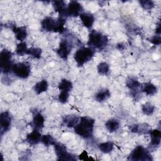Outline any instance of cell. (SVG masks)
<instances>
[{
  "label": "cell",
  "instance_id": "obj_1",
  "mask_svg": "<svg viewBox=\"0 0 161 161\" xmlns=\"http://www.w3.org/2000/svg\"><path fill=\"white\" fill-rule=\"evenodd\" d=\"M65 23V18L62 17H58V18H53L52 17L47 16L43 19L41 22L42 30L50 32L58 33L62 34L65 31V28L64 26Z\"/></svg>",
  "mask_w": 161,
  "mask_h": 161
},
{
  "label": "cell",
  "instance_id": "obj_2",
  "mask_svg": "<svg viewBox=\"0 0 161 161\" xmlns=\"http://www.w3.org/2000/svg\"><path fill=\"white\" fill-rule=\"evenodd\" d=\"M95 121L91 117L82 116L79 122L74 126V131L84 139H88L92 136Z\"/></svg>",
  "mask_w": 161,
  "mask_h": 161
},
{
  "label": "cell",
  "instance_id": "obj_3",
  "mask_svg": "<svg viewBox=\"0 0 161 161\" xmlns=\"http://www.w3.org/2000/svg\"><path fill=\"white\" fill-rule=\"evenodd\" d=\"M108 43V38L106 35L101 31L93 30L89 34L87 45L94 50H103L106 47Z\"/></svg>",
  "mask_w": 161,
  "mask_h": 161
},
{
  "label": "cell",
  "instance_id": "obj_4",
  "mask_svg": "<svg viewBox=\"0 0 161 161\" xmlns=\"http://www.w3.org/2000/svg\"><path fill=\"white\" fill-rule=\"evenodd\" d=\"M95 50L91 47H81L75 52L74 58L78 67H82L94 57Z\"/></svg>",
  "mask_w": 161,
  "mask_h": 161
},
{
  "label": "cell",
  "instance_id": "obj_5",
  "mask_svg": "<svg viewBox=\"0 0 161 161\" xmlns=\"http://www.w3.org/2000/svg\"><path fill=\"white\" fill-rule=\"evenodd\" d=\"M132 161H152V156L150 151L142 145L136 146L130 153L128 158Z\"/></svg>",
  "mask_w": 161,
  "mask_h": 161
},
{
  "label": "cell",
  "instance_id": "obj_6",
  "mask_svg": "<svg viewBox=\"0 0 161 161\" xmlns=\"http://www.w3.org/2000/svg\"><path fill=\"white\" fill-rule=\"evenodd\" d=\"M12 53L8 49H3L0 53V68L2 73L8 74L11 70L13 64L11 60Z\"/></svg>",
  "mask_w": 161,
  "mask_h": 161
},
{
  "label": "cell",
  "instance_id": "obj_7",
  "mask_svg": "<svg viewBox=\"0 0 161 161\" xmlns=\"http://www.w3.org/2000/svg\"><path fill=\"white\" fill-rule=\"evenodd\" d=\"M11 71L15 76L20 79H26L30 74L31 67L26 62H18L13 64Z\"/></svg>",
  "mask_w": 161,
  "mask_h": 161
},
{
  "label": "cell",
  "instance_id": "obj_8",
  "mask_svg": "<svg viewBox=\"0 0 161 161\" xmlns=\"http://www.w3.org/2000/svg\"><path fill=\"white\" fill-rule=\"evenodd\" d=\"M55 152L57 157L58 160H76L77 158L74 155L68 152L65 146L60 143L55 142L53 145Z\"/></svg>",
  "mask_w": 161,
  "mask_h": 161
},
{
  "label": "cell",
  "instance_id": "obj_9",
  "mask_svg": "<svg viewBox=\"0 0 161 161\" xmlns=\"http://www.w3.org/2000/svg\"><path fill=\"white\" fill-rule=\"evenodd\" d=\"M126 86L130 89L131 95L135 99L138 100V97L141 91L142 84L135 77H130L126 80Z\"/></svg>",
  "mask_w": 161,
  "mask_h": 161
},
{
  "label": "cell",
  "instance_id": "obj_10",
  "mask_svg": "<svg viewBox=\"0 0 161 161\" xmlns=\"http://www.w3.org/2000/svg\"><path fill=\"white\" fill-rule=\"evenodd\" d=\"M83 11V8L78 1H71L68 4L65 10V18L68 16L77 17Z\"/></svg>",
  "mask_w": 161,
  "mask_h": 161
},
{
  "label": "cell",
  "instance_id": "obj_11",
  "mask_svg": "<svg viewBox=\"0 0 161 161\" xmlns=\"http://www.w3.org/2000/svg\"><path fill=\"white\" fill-rule=\"evenodd\" d=\"M73 45L72 43L67 40H62L59 43L58 48L57 50L58 55L64 60H67L71 52Z\"/></svg>",
  "mask_w": 161,
  "mask_h": 161
},
{
  "label": "cell",
  "instance_id": "obj_12",
  "mask_svg": "<svg viewBox=\"0 0 161 161\" xmlns=\"http://www.w3.org/2000/svg\"><path fill=\"white\" fill-rule=\"evenodd\" d=\"M12 117L9 111H6L1 113L0 115V126H1V135H3L8 131L11 125Z\"/></svg>",
  "mask_w": 161,
  "mask_h": 161
},
{
  "label": "cell",
  "instance_id": "obj_13",
  "mask_svg": "<svg viewBox=\"0 0 161 161\" xmlns=\"http://www.w3.org/2000/svg\"><path fill=\"white\" fill-rule=\"evenodd\" d=\"M33 113V119L30 125L33 128V129L40 130L44 127L45 119L42 113L36 110L32 111Z\"/></svg>",
  "mask_w": 161,
  "mask_h": 161
},
{
  "label": "cell",
  "instance_id": "obj_14",
  "mask_svg": "<svg viewBox=\"0 0 161 161\" xmlns=\"http://www.w3.org/2000/svg\"><path fill=\"white\" fill-rule=\"evenodd\" d=\"M9 27L11 29V30L14 32L16 38L20 41V42H23L25 40L28 35L27 31H26V26H20V27H17L14 23H9Z\"/></svg>",
  "mask_w": 161,
  "mask_h": 161
},
{
  "label": "cell",
  "instance_id": "obj_15",
  "mask_svg": "<svg viewBox=\"0 0 161 161\" xmlns=\"http://www.w3.org/2000/svg\"><path fill=\"white\" fill-rule=\"evenodd\" d=\"M149 134L150 135L151 142L149 145V148L150 150H157L160 144L161 138V132L160 130L155 129L150 130Z\"/></svg>",
  "mask_w": 161,
  "mask_h": 161
},
{
  "label": "cell",
  "instance_id": "obj_16",
  "mask_svg": "<svg viewBox=\"0 0 161 161\" xmlns=\"http://www.w3.org/2000/svg\"><path fill=\"white\" fill-rule=\"evenodd\" d=\"M129 130L132 133L138 135H143L149 133L151 130V128L148 124L141 123L130 125L129 126Z\"/></svg>",
  "mask_w": 161,
  "mask_h": 161
},
{
  "label": "cell",
  "instance_id": "obj_17",
  "mask_svg": "<svg viewBox=\"0 0 161 161\" xmlns=\"http://www.w3.org/2000/svg\"><path fill=\"white\" fill-rule=\"evenodd\" d=\"M42 139V135L39 130L33 129V130L28 133L26 137V142L30 145H35L38 144Z\"/></svg>",
  "mask_w": 161,
  "mask_h": 161
},
{
  "label": "cell",
  "instance_id": "obj_18",
  "mask_svg": "<svg viewBox=\"0 0 161 161\" xmlns=\"http://www.w3.org/2000/svg\"><path fill=\"white\" fill-rule=\"evenodd\" d=\"M79 16L82 25L87 29H91L95 21L94 16L92 13H82Z\"/></svg>",
  "mask_w": 161,
  "mask_h": 161
},
{
  "label": "cell",
  "instance_id": "obj_19",
  "mask_svg": "<svg viewBox=\"0 0 161 161\" xmlns=\"http://www.w3.org/2000/svg\"><path fill=\"white\" fill-rule=\"evenodd\" d=\"M80 117L75 114H70L64 116L63 118L64 125L68 128H74V126L79 122Z\"/></svg>",
  "mask_w": 161,
  "mask_h": 161
},
{
  "label": "cell",
  "instance_id": "obj_20",
  "mask_svg": "<svg viewBox=\"0 0 161 161\" xmlns=\"http://www.w3.org/2000/svg\"><path fill=\"white\" fill-rule=\"evenodd\" d=\"M53 7L55 11L58 13L59 16L62 18H65V10H66V4L64 1H54L52 2Z\"/></svg>",
  "mask_w": 161,
  "mask_h": 161
},
{
  "label": "cell",
  "instance_id": "obj_21",
  "mask_svg": "<svg viewBox=\"0 0 161 161\" xmlns=\"http://www.w3.org/2000/svg\"><path fill=\"white\" fill-rule=\"evenodd\" d=\"M141 91L148 96H153L157 93V88L153 83L148 82L142 84Z\"/></svg>",
  "mask_w": 161,
  "mask_h": 161
},
{
  "label": "cell",
  "instance_id": "obj_22",
  "mask_svg": "<svg viewBox=\"0 0 161 161\" xmlns=\"http://www.w3.org/2000/svg\"><path fill=\"white\" fill-rule=\"evenodd\" d=\"M111 96V92L108 89H101L94 95V99L99 103H103L108 99Z\"/></svg>",
  "mask_w": 161,
  "mask_h": 161
},
{
  "label": "cell",
  "instance_id": "obj_23",
  "mask_svg": "<svg viewBox=\"0 0 161 161\" xmlns=\"http://www.w3.org/2000/svg\"><path fill=\"white\" fill-rule=\"evenodd\" d=\"M119 125H120V123L119 120L115 118L109 119L105 123V126L106 129L110 133L116 131L119 128Z\"/></svg>",
  "mask_w": 161,
  "mask_h": 161
},
{
  "label": "cell",
  "instance_id": "obj_24",
  "mask_svg": "<svg viewBox=\"0 0 161 161\" xmlns=\"http://www.w3.org/2000/svg\"><path fill=\"white\" fill-rule=\"evenodd\" d=\"M48 84L47 81L45 79H43L40 82H37L33 86V90L36 92V94L38 95L46 91L48 89Z\"/></svg>",
  "mask_w": 161,
  "mask_h": 161
},
{
  "label": "cell",
  "instance_id": "obj_25",
  "mask_svg": "<svg viewBox=\"0 0 161 161\" xmlns=\"http://www.w3.org/2000/svg\"><path fill=\"white\" fill-rule=\"evenodd\" d=\"M58 87L61 91H65L69 92L73 88V84L70 80L63 79L60 82Z\"/></svg>",
  "mask_w": 161,
  "mask_h": 161
},
{
  "label": "cell",
  "instance_id": "obj_26",
  "mask_svg": "<svg viewBox=\"0 0 161 161\" xmlns=\"http://www.w3.org/2000/svg\"><path fill=\"white\" fill-rule=\"evenodd\" d=\"M113 147H114L113 143L111 141L101 143L98 145V148L99 150L104 153H110L113 150Z\"/></svg>",
  "mask_w": 161,
  "mask_h": 161
},
{
  "label": "cell",
  "instance_id": "obj_27",
  "mask_svg": "<svg viewBox=\"0 0 161 161\" xmlns=\"http://www.w3.org/2000/svg\"><path fill=\"white\" fill-rule=\"evenodd\" d=\"M28 48H27V45L26 42H21L19 43H18L16 45V53L19 56H23L25 54H27Z\"/></svg>",
  "mask_w": 161,
  "mask_h": 161
},
{
  "label": "cell",
  "instance_id": "obj_28",
  "mask_svg": "<svg viewBox=\"0 0 161 161\" xmlns=\"http://www.w3.org/2000/svg\"><path fill=\"white\" fill-rule=\"evenodd\" d=\"M97 70L99 74L106 75L109 72V65L106 62H101L97 66Z\"/></svg>",
  "mask_w": 161,
  "mask_h": 161
},
{
  "label": "cell",
  "instance_id": "obj_29",
  "mask_svg": "<svg viewBox=\"0 0 161 161\" xmlns=\"http://www.w3.org/2000/svg\"><path fill=\"white\" fill-rule=\"evenodd\" d=\"M154 110H155V106L150 103L147 102L142 105V111L143 113L145 115H148V116L152 115L153 113Z\"/></svg>",
  "mask_w": 161,
  "mask_h": 161
},
{
  "label": "cell",
  "instance_id": "obj_30",
  "mask_svg": "<svg viewBox=\"0 0 161 161\" xmlns=\"http://www.w3.org/2000/svg\"><path fill=\"white\" fill-rule=\"evenodd\" d=\"M42 50L40 48H34L31 47L28 48L27 52V55L31 56V57L36 59H39L41 57Z\"/></svg>",
  "mask_w": 161,
  "mask_h": 161
},
{
  "label": "cell",
  "instance_id": "obj_31",
  "mask_svg": "<svg viewBox=\"0 0 161 161\" xmlns=\"http://www.w3.org/2000/svg\"><path fill=\"white\" fill-rule=\"evenodd\" d=\"M41 142L45 146L49 147L50 145H53L56 141L53 138V136L52 135H44L42 136Z\"/></svg>",
  "mask_w": 161,
  "mask_h": 161
},
{
  "label": "cell",
  "instance_id": "obj_32",
  "mask_svg": "<svg viewBox=\"0 0 161 161\" xmlns=\"http://www.w3.org/2000/svg\"><path fill=\"white\" fill-rule=\"evenodd\" d=\"M139 3L140 6L146 10H150L154 8L155 4L152 1L145 0V1H140Z\"/></svg>",
  "mask_w": 161,
  "mask_h": 161
},
{
  "label": "cell",
  "instance_id": "obj_33",
  "mask_svg": "<svg viewBox=\"0 0 161 161\" xmlns=\"http://www.w3.org/2000/svg\"><path fill=\"white\" fill-rule=\"evenodd\" d=\"M69 97V94L68 92H65V91H61L60 94L58 95V100L60 103L64 104L65 103Z\"/></svg>",
  "mask_w": 161,
  "mask_h": 161
},
{
  "label": "cell",
  "instance_id": "obj_34",
  "mask_svg": "<svg viewBox=\"0 0 161 161\" xmlns=\"http://www.w3.org/2000/svg\"><path fill=\"white\" fill-rule=\"evenodd\" d=\"M149 42H150L152 44L155 45H159L161 43V38L160 35H154L152 36L150 38L148 39Z\"/></svg>",
  "mask_w": 161,
  "mask_h": 161
},
{
  "label": "cell",
  "instance_id": "obj_35",
  "mask_svg": "<svg viewBox=\"0 0 161 161\" xmlns=\"http://www.w3.org/2000/svg\"><path fill=\"white\" fill-rule=\"evenodd\" d=\"M91 158L89 157L88 155H87V153L86 151H83L82 153L79 155V159L80 160H89Z\"/></svg>",
  "mask_w": 161,
  "mask_h": 161
},
{
  "label": "cell",
  "instance_id": "obj_36",
  "mask_svg": "<svg viewBox=\"0 0 161 161\" xmlns=\"http://www.w3.org/2000/svg\"><path fill=\"white\" fill-rule=\"evenodd\" d=\"M155 33L157 35H160V21L157 24V26L156 27V29H155Z\"/></svg>",
  "mask_w": 161,
  "mask_h": 161
}]
</instances>
